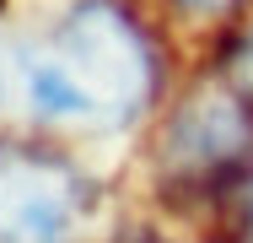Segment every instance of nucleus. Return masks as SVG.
Wrapping results in <instances>:
<instances>
[{
    "mask_svg": "<svg viewBox=\"0 0 253 243\" xmlns=\"http://www.w3.org/2000/svg\"><path fill=\"white\" fill-rule=\"evenodd\" d=\"M22 87L38 119L108 135L135 124L156 97V49L124 5L81 0L27 49Z\"/></svg>",
    "mask_w": 253,
    "mask_h": 243,
    "instance_id": "nucleus-1",
    "label": "nucleus"
},
{
    "mask_svg": "<svg viewBox=\"0 0 253 243\" xmlns=\"http://www.w3.org/2000/svg\"><path fill=\"white\" fill-rule=\"evenodd\" d=\"M86 200V179L59 151L0 146V243H70Z\"/></svg>",
    "mask_w": 253,
    "mask_h": 243,
    "instance_id": "nucleus-2",
    "label": "nucleus"
},
{
    "mask_svg": "<svg viewBox=\"0 0 253 243\" xmlns=\"http://www.w3.org/2000/svg\"><path fill=\"white\" fill-rule=\"evenodd\" d=\"M253 151V114L237 92H194L162 130V173L172 184H215Z\"/></svg>",
    "mask_w": 253,
    "mask_h": 243,
    "instance_id": "nucleus-3",
    "label": "nucleus"
},
{
    "mask_svg": "<svg viewBox=\"0 0 253 243\" xmlns=\"http://www.w3.org/2000/svg\"><path fill=\"white\" fill-rule=\"evenodd\" d=\"M226 70H232V81L243 87V97H253V27L232 44V54H226Z\"/></svg>",
    "mask_w": 253,
    "mask_h": 243,
    "instance_id": "nucleus-4",
    "label": "nucleus"
},
{
    "mask_svg": "<svg viewBox=\"0 0 253 243\" xmlns=\"http://www.w3.org/2000/svg\"><path fill=\"white\" fill-rule=\"evenodd\" d=\"M248 227H253V184H248Z\"/></svg>",
    "mask_w": 253,
    "mask_h": 243,
    "instance_id": "nucleus-5",
    "label": "nucleus"
},
{
    "mask_svg": "<svg viewBox=\"0 0 253 243\" xmlns=\"http://www.w3.org/2000/svg\"><path fill=\"white\" fill-rule=\"evenodd\" d=\"M129 243H162V238H129Z\"/></svg>",
    "mask_w": 253,
    "mask_h": 243,
    "instance_id": "nucleus-6",
    "label": "nucleus"
}]
</instances>
